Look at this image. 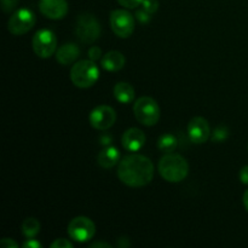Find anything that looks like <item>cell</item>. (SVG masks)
<instances>
[{
    "instance_id": "cell-10",
    "label": "cell",
    "mask_w": 248,
    "mask_h": 248,
    "mask_svg": "<svg viewBox=\"0 0 248 248\" xmlns=\"http://www.w3.org/2000/svg\"><path fill=\"white\" fill-rule=\"evenodd\" d=\"M90 124L93 128L99 131H106L110 128L116 121V113L111 107L98 106L90 113Z\"/></svg>"
},
{
    "instance_id": "cell-4",
    "label": "cell",
    "mask_w": 248,
    "mask_h": 248,
    "mask_svg": "<svg viewBox=\"0 0 248 248\" xmlns=\"http://www.w3.org/2000/svg\"><path fill=\"white\" fill-rule=\"evenodd\" d=\"M136 120L144 126H154L159 123L160 107L154 98L148 96L140 97L133 103Z\"/></svg>"
},
{
    "instance_id": "cell-9",
    "label": "cell",
    "mask_w": 248,
    "mask_h": 248,
    "mask_svg": "<svg viewBox=\"0 0 248 248\" xmlns=\"http://www.w3.org/2000/svg\"><path fill=\"white\" fill-rule=\"evenodd\" d=\"M110 27L115 35L126 39L135 31V17L126 10H114L110 14Z\"/></svg>"
},
{
    "instance_id": "cell-25",
    "label": "cell",
    "mask_w": 248,
    "mask_h": 248,
    "mask_svg": "<svg viewBox=\"0 0 248 248\" xmlns=\"http://www.w3.org/2000/svg\"><path fill=\"white\" fill-rule=\"evenodd\" d=\"M101 55H102V50L99 47H97V46H92V47L89 50V57L90 60L93 61V62L98 61L99 58H101Z\"/></svg>"
},
{
    "instance_id": "cell-5",
    "label": "cell",
    "mask_w": 248,
    "mask_h": 248,
    "mask_svg": "<svg viewBox=\"0 0 248 248\" xmlns=\"http://www.w3.org/2000/svg\"><path fill=\"white\" fill-rule=\"evenodd\" d=\"M101 24L91 14H82L75 24V35L81 43L92 44L101 36Z\"/></svg>"
},
{
    "instance_id": "cell-24",
    "label": "cell",
    "mask_w": 248,
    "mask_h": 248,
    "mask_svg": "<svg viewBox=\"0 0 248 248\" xmlns=\"http://www.w3.org/2000/svg\"><path fill=\"white\" fill-rule=\"evenodd\" d=\"M51 248H73V244L67 239H57L51 244Z\"/></svg>"
},
{
    "instance_id": "cell-21",
    "label": "cell",
    "mask_w": 248,
    "mask_h": 248,
    "mask_svg": "<svg viewBox=\"0 0 248 248\" xmlns=\"http://www.w3.org/2000/svg\"><path fill=\"white\" fill-rule=\"evenodd\" d=\"M136 18H137L140 23L147 24V23H149L150 19H152V14H149L148 11H145L143 7L142 9H137V11H136Z\"/></svg>"
},
{
    "instance_id": "cell-7",
    "label": "cell",
    "mask_w": 248,
    "mask_h": 248,
    "mask_svg": "<svg viewBox=\"0 0 248 248\" xmlns=\"http://www.w3.org/2000/svg\"><path fill=\"white\" fill-rule=\"evenodd\" d=\"M67 232L73 241L84 244V242L90 241L94 236L96 225L90 218L79 216V217H75L70 220L69 224H68Z\"/></svg>"
},
{
    "instance_id": "cell-6",
    "label": "cell",
    "mask_w": 248,
    "mask_h": 248,
    "mask_svg": "<svg viewBox=\"0 0 248 248\" xmlns=\"http://www.w3.org/2000/svg\"><path fill=\"white\" fill-rule=\"evenodd\" d=\"M33 50L40 58H50L57 51V36L51 29H40L33 36Z\"/></svg>"
},
{
    "instance_id": "cell-30",
    "label": "cell",
    "mask_w": 248,
    "mask_h": 248,
    "mask_svg": "<svg viewBox=\"0 0 248 248\" xmlns=\"http://www.w3.org/2000/svg\"><path fill=\"white\" fill-rule=\"evenodd\" d=\"M90 247H111L110 244H107V242H94V244L90 245Z\"/></svg>"
},
{
    "instance_id": "cell-28",
    "label": "cell",
    "mask_w": 248,
    "mask_h": 248,
    "mask_svg": "<svg viewBox=\"0 0 248 248\" xmlns=\"http://www.w3.org/2000/svg\"><path fill=\"white\" fill-rule=\"evenodd\" d=\"M23 247L24 248H41L43 247V245H41L38 240L28 239V241H26L23 244Z\"/></svg>"
},
{
    "instance_id": "cell-3",
    "label": "cell",
    "mask_w": 248,
    "mask_h": 248,
    "mask_svg": "<svg viewBox=\"0 0 248 248\" xmlns=\"http://www.w3.org/2000/svg\"><path fill=\"white\" fill-rule=\"evenodd\" d=\"M99 78V69L91 60H82L74 63L70 69V80L80 89H89L93 86Z\"/></svg>"
},
{
    "instance_id": "cell-8",
    "label": "cell",
    "mask_w": 248,
    "mask_h": 248,
    "mask_svg": "<svg viewBox=\"0 0 248 248\" xmlns=\"http://www.w3.org/2000/svg\"><path fill=\"white\" fill-rule=\"evenodd\" d=\"M36 17L29 9H19L10 16L7 21V29L14 35H23L35 26Z\"/></svg>"
},
{
    "instance_id": "cell-12",
    "label": "cell",
    "mask_w": 248,
    "mask_h": 248,
    "mask_svg": "<svg viewBox=\"0 0 248 248\" xmlns=\"http://www.w3.org/2000/svg\"><path fill=\"white\" fill-rule=\"evenodd\" d=\"M39 10L50 19H62L68 14L67 0H40Z\"/></svg>"
},
{
    "instance_id": "cell-29",
    "label": "cell",
    "mask_w": 248,
    "mask_h": 248,
    "mask_svg": "<svg viewBox=\"0 0 248 248\" xmlns=\"http://www.w3.org/2000/svg\"><path fill=\"white\" fill-rule=\"evenodd\" d=\"M240 181H241V183L248 186V166L242 167L241 171H240Z\"/></svg>"
},
{
    "instance_id": "cell-27",
    "label": "cell",
    "mask_w": 248,
    "mask_h": 248,
    "mask_svg": "<svg viewBox=\"0 0 248 248\" xmlns=\"http://www.w3.org/2000/svg\"><path fill=\"white\" fill-rule=\"evenodd\" d=\"M0 246L4 248H17L18 247V244H17L16 241H14L12 239L5 237V239H2L1 241H0Z\"/></svg>"
},
{
    "instance_id": "cell-31",
    "label": "cell",
    "mask_w": 248,
    "mask_h": 248,
    "mask_svg": "<svg viewBox=\"0 0 248 248\" xmlns=\"http://www.w3.org/2000/svg\"><path fill=\"white\" fill-rule=\"evenodd\" d=\"M242 201H244L245 208H246V210H247V212H248V189H247L246 191H245V194H244V198H242Z\"/></svg>"
},
{
    "instance_id": "cell-17",
    "label": "cell",
    "mask_w": 248,
    "mask_h": 248,
    "mask_svg": "<svg viewBox=\"0 0 248 248\" xmlns=\"http://www.w3.org/2000/svg\"><path fill=\"white\" fill-rule=\"evenodd\" d=\"M113 93L116 101L120 102L121 104H128L132 103V102L135 101V89H133L132 85L128 84V82H118V84L114 86Z\"/></svg>"
},
{
    "instance_id": "cell-14",
    "label": "cell",
    "mask_w": 248,
    "mask_h": 248,
    "mask_svg": "<svg viewBox=\"0 0 248 248\" xmlns=\"http://www.w3.org/2000/svg\"><path fill=\"white\" fill-rule=\"evenodd\" d=\"M80 56V48L78 47L77 44H64L60 46L56 51V60L62 65H69L74 63Z\"/></svg>"
},
{
    "instance_id": "cell-2",
    "label": "cell",
    "mask_w": 248,
    "mask_h": 248,
    "mask_svg": "<svg viewBox=\"0 0 248 248\" xmlns=\"http://www.w3.org/2000/svg\"><path fill=\"white\" fill-rule=\"evenodd\" d=\"M157 170L165 181L170 183H179L188 176L189 165L182 155L167 153L160 159Z\"/></svg>"
},
{
    "instance_id": "cell-19",
    "label": "cell",
    "mask_w": 248,
    "mask_h": 248,
    "mask_svg": "<svg viewBox=\"0 0 248 248\" xmlns=\"http://www.w3.org/2000/svg\"><path fill=\"white\" fill-rule=\"evenodd\" d=\"M178 147V140L177 137L172 133H165L157 140V148L161 150L162 153L167 154V153H173Z\"/></svg>"
},
{
    "instance_id": "cell-11",
    "label": "cell",
    "mask_w": 248,
    "mask_h": 248,
    "mask_svg": "<svg viewBox=\"0 0 248 248\" xmlns=\"http://www.w3.org/2000/svg\"><path fill=\"white\" fill-rule=\"evenodd\" d=\"M188 135L193 143H195V144H203L210 138V124L202 116H195L188 124Z\"/></svg>"
},
{
    "instance_id": "cell-20",
    "label": "cell",
    "mask_w": 248,
    "mask_h": 248,
    "mask_svg": "<svg viewBox=\"0 0 248 248\" xmlns=\"http://www.w3.org/2000/svg\"><path fill=\"white\" fill-rule=\"evenodd\" d=\"M142 7L148 11L149 14H155L159 9V1L157 0H143L142 1Z\"/></svg>"
},
{
    "instance_id": "cell-26",
    "label": "cell",
    "mask_w": 248,
    "mask_h": 248,
    "mask_svg": "<svg viewBox=\"0 0 248 248\" xmlns=\"http://www.w3.org/2000/svg\"><path fill=\"white\" fill-rule=\"evenodd\" d=\"M227 136H228V133H227V131H225V128L219 127L216 130L215 135H213V140H215L216 142H223V140L227 138Z\"/></svg>"
},
{
    "instance_id": "cell-1",
    "label": "cell",
    "mask_w": 248,
    "mask_h": 248,
    "mask_svg": "<svg viewBox=\"0 0 248 248\" xmlns=\"http://www.w3.org/2000/svg\"><path fill=\"white\" fill-rule=\"evenodd\" d=\"M118 177L131 188H140L153 181L154 165L149 157L140 154H131L118 164Z\"/></svg>"
},
{
    "instance_id": "cell-18",
    "label": "cell",
    "mask_w": 248,
    "mask_h": 248,
    "mask_svg": "<svg viewBox=\"0 0 248 248\" xmlns=\"http://www.w3.org/2000/svg\"><path fill=\"white\" fill-rule=\"evenodd\" d=\"M40 222H39L36 218H26L21 225L22 234H23L27 239H34V237L40 232Z\"/></svg>"
},
{
    "instance_id": "cell-13",
    "label": "cell",
    "mask_w": 248,
    "mask_h": 248,
    "mask_svg": "<svg viewBox=\"0 0 248 248\" xmlns=\"http://www.w3.org/2000/svg\"><path fill=\"white\" fill-rule=\"evenodd\" d=\"M145 140H147V137L142 130L131 127L124 132L123 138H121V144L127 152L136 153L144 147Z\"/></svg>"
},
{
    "instance_id": "cell-15",
    "label": "cell",
    "mask_w": 248,
    "mask_h": 248,
    "mask_svg": "<svg viewBox=\"0 0 248 248\" xmlns=\"http://www.w3.org/2000/svg\"><path fill=\"white\" fill-rule=\"evenodd\" d=\"M126 63V58L120 51H109L102 57L101 65L108 72H118L123 69Z\"/></svg>"
},
{
    "instance_id": "cell-22",
    "label": "cell",
    "mask_w": 248,
    "mask_h": 248,
    "mask_svg": "<svg viewBox=\"0 0 248 248\" xmlns=\"http://www.w3.org/2000/svg\"><path fill=\"white\" fill-rule=\"evenodd\" d=\"M17 4H18V0H1L2 11L9 14V12L14 11V10L16 9Z\"/></svg>"
},
{
    "instance_id": "cell-23",
    "label": "cell",
    "mask_w": 248,
    "mask_h": 248,
    "mask_svg": "<svg viewBox=\"0 0 248 248\" xmlns=\"http://www.w3.org/2000/svg\"><path fill=\"white\" fill-rule=\"evenodd\" d=\"M142 1L143 0H118L119 4L126 9H136L140 5H142Z\"/></svg>"
},
{
    "instance_id": "cell-16",
    "label": "cell",
    "mask_w": 248,
    "mask_h": 248,
    "mask_svg": "<svg viewBox=\"0 0 248 248\" xmlns=\"http://www.w3.org/2000/svg\"><path fill=\"white\" fill-rule=\"evenodd\" d=\"M97 162L103 169H113L114 166H116V164L120 162V152L115 147L103 148L98 153Z\"/></svg>"
}]
</instances>
